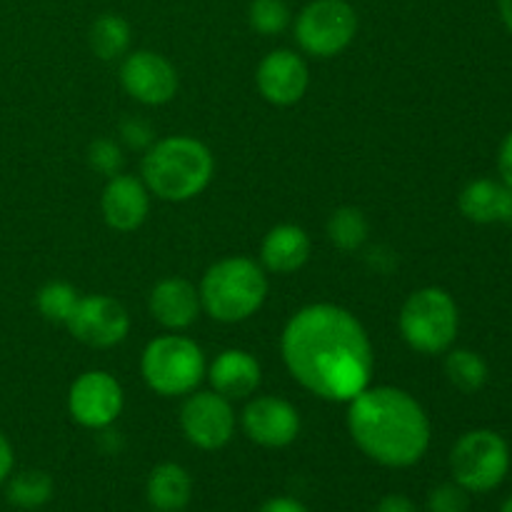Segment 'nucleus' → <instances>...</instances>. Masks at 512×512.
<instances>
[{
    "instance_id": "10",
    "label": "nucleus",
    "mask_w": 512,
    "mask_h": 512,
    "mask_svg": "<svg viewBox=\"0 0 512 512\" xmlns=\"http://www.w3.org/2000/svg\"><path fill=\"white\" fill-rule=\"evenodd\" d=\"M123 388L105 370L78 375L68 390V413L88 430H105L123 413Z\"/></svg>"
},
{
    "instance_id": "22",
    "label": "nucleus",
    "mask_w": 512,
    "mask_h": 512,
    "mask_svg": "<svg viewBox=\"0 0 512 512\" xmlns=\"http://www.w3.org/2000/svg\"><path fill=\"white\" fill-rule=\"evenodd\" d=\"M133 40L130 23L118 13H103L90 25V48L100 60L125 58Z\"/></svg>"
},
{
    "instance_id": "5",
    "label": "nucleus",
    "mask_w": 512,
    "mask_h": 512,
    "mask_svg": "<svg viewBox=\"0 0 512 512\" xmlns=\"http://www.w3.org/2000/svg\"><path fill=\"white\" fill-rule=\"evenodd\" d=\"M400 335L420 355H443L453 348L460 328V313L453 295L443 288H420L400 308Z\"/></svg>"
},
{
    "instance_id": "34",
    "label": "nucleus",
    "mask_w": 512,
    "mask_h": 512,
    "mask_svg": "<svg viewBox=\"0 0 512 512\" xmlns=\"http://www.w3.org/2000/svg\"><path fill=\"white\" fill-rule=\"evenodd\" d=\"M498 10H500V20H503V25L512 33V0H498Z\"/></svg>"
},
{
    "instance_id": "1",
    "label": "nucleus",
    "mask_w": 512,
    "mask_h": 512,
    "mask_svg": "<svg viewBox=\"0 0 512 512\" xmlns=\"http://www.w3.org/2000/svg\"><path fill=\"white\" fill-rule=\"evenodd\" d=\"M280 353L290 375L328 403H350L368 388L375 368L368 330L333 303L300 308L280 335Z\"/></svg>"
},
{
    "instance_id": "9",
    "label": "nucleus",
    "mask_w": 512,
    "mask_h": 512,
    "mask_svg": "<svg viewBox=\"0 0 512 512\" xmlns=\"http://www.w3.org/2000/svg\"><path fill=\"white\" fill-rule=\"evenodd\" d=\"M180 430L200 450H220L235 435V410L215 390H193L180 408Z\"/></svg>"
},
{
    "instance_id": "15",
    "label": "nucleus",
    "mask_w": 512,
    "mask_h": 512,
    "mask_svg": "<svg viewBox=\"0 0 512 512\" xmlns=\"http://www.w3.org/2000/svg\"><path fill=\"white\" fill-rule=\"evenodd\" d=\"M100 210L110 228L118 233H133L145 223L150 213V190L135 175L118 173L105 183L103 195H100Z\"/></svg>"
},
{
    "instance_id": "6",
    "label": "nucleus",
    "mask_w": 512,
    "mask_h": 512,
    "mask_svg": "<svg viewBox=\"0 0 512 512\" xmlns=\"http://www.w3.org/2000/svg\"><path fill=\"white\" fill-rule=\"evenodd\" d=\"M205 353L185 335H160L150 340L140 358L145 385L163 398H185L205 378Z\"/></svg>"
},
{
    "instance_id": "32",
    "label": "nucleus",
    "mask_w": 512,
    "mask_h": 512,
    "mask_svg": "<svg viewBox=\"0 0 512 512\" xmlns=\"http://www.w3.org/2000/svg\"><path fill=\"white\" fill-rule=\"evenodd\" d=\"M260 512H310L300 500L288 498V495H278V498L265 500Z\"/></svg>"
},
{
    "instance_id": "31",
    "label": "nucleus",
    "mask_w": 512,
    "mask_h": 512,
    "mask_svg": "<svg viewBox=\"0 0 512 512\" xmlns=\"http://www.w3.org/2000/svg\"><path fill=\"white\" fill-rule=\"evenodd\" d=\"M375 512H418V508H415V503L408 495L390 493L380 498V503L375 505Z\"/></svg>"
},
{
    "instance_id": "33",
    "label": "nucleus",
    "mask_w": 512,
    "mask_h": 512,
    "mask_svg": "<svg viewBox=\"0 0 512 512\" xmlns=\"http://www.w3.org/2000/svg\"><path fill=\"white\" fill-rule=\"evenodd\" d=\"M15 468V450L10 445V440L0 433V485H5V480L13 475Z\"/></svg>"
},
{
    "instance_id": "26",
    "label": "nucleus",
    "mask_w": 512,
    "mask_h": 512,
    "mask_svg": "<svg viewBox=\"0 0 512 512\" xmlns=\"http://www.w3.org/2000/svg\"><path fill=\"white\" fill-rule=\"evenodd\" d=\"M290 8L285 0H253L248 8V23L260 35H280L290 25Z\"/></svg>"
},
{
    "instance_id": "7",
    "label": "nucleus",
    "mask_w": 512,
    "mask_h": 512,
    "mask_svg": "<svg viewBox=\"0 0 512 512\" xmlns=\"http://www.w3.org/2000/svg\"><path fill=\"white\" fill-rule=\"evenodd\" d=\"M450 473L468 493H490L510 473V445L495 430H470L450 450Z\"/></svg>"
},
{
    "instance_id": "30",
    "label": "nucleus",
    "mask_w": 512,
    "mask_h": 512,
    "mask_svg": "<svg viewBox=\"0 0 512 512\" xmlns=\"http://www.w3.org/2000/svg\"><path fill=\"white\" fill-rule=\"evenodd\" d=\"M498 173H500V180H503V183L512 190V130L505 135L503 143H500Z\"/></svg>"
},
{
    "instance_id": "35",
    "label": "nucleus",
    "mask_w": 512,
    "mask_h": 512,
    "mask_svg": "<svg viewBox=\"0 0 512 512\" xmlns=\"http://www.w3.org/2000/svg\"><path fill=\"white\" fill-rule=\"evenodd\" d=\"M500 512H512V495H510L508 500H505V503H503V508H500Z\"/></svg>"
},
{
    "instance_id": "23",
    "label": "nucleus",
    "mask_w": 512,
    "mask_h": 512,
    "mask_svg": "<svg viewBox=\"0 0 512 512\" xmlns=\"http://www.w3.org/2000/svg\"><path fill=\"white\" fill-rule=\"evenodd\" d=\"M445 375L460 393H478L488 383V363L483 355L468 348H450L445 353Z\"/></svg>"
},
{
    "instance_id": "11",
    "label": "nucleus",
    "mask_w": 512,
    "mask_h": 512,
    "mask_svg": "<svg viewBox=\"0 0 512 512\" xmlns=\"http://www.w3.org/2000/svg\"><path fill=\"white\" fill-rule=\"evenodd\" d=\"M65 328L88 348H115L130 333V315L120 300L110 295H85L78 300Z\"/></svg>"
},
{
    "instance_id": "18",
    "label": "nucleus",
    "mask_w": 512,
    "mask_h": 512,
    "mask_svg": "<svg viewBox=\"0 0 512 512\" xmlns=\"http://www.w3.org/2000/svg\"><path fill=\"white\" fill-rule=\"evenodd\" d=\"M310 235L295 223H280L265 233L260 245V265L275 275H290L303 268L310 258Z\"/></svg>"
},
{
    "instance_id": "3",
    "label": "nucleus",
    "mask_w": 512,
    "mask_h": 512,
    "mask_svg": "<svg viewBox=\"0 0 512 512\" xmlns=\"http://www.w3.org/2000/svg\"><path fill=\"white\" fill-rule=\"evenodd\" d=\"M215 173V158L205 143L190 135L155 140L143 155L140 175L150 195L168 203H185L203 193Z\"/></svg>"
},
{
    "instance_id": "24",
    "label": "nucleus",
    "mask_w": 512,
    "mask_h": 512,
    "mask_svg": "<svg viewBox=\"0 0 512 512\" xmlns=\"http://www.w3.org/2000/svg\"><path fill=\"white\" fill-rule=\"evenodd\" d=\"M370 235V223L365 218V213L353 205H345L338 208L328 218V238L343 253H355L365 245Z\"/></svg>"
},
{
    "instance_id": "29",
    "label": "nucleus",
    "mask_w": 512,
    "mask_h": 512,
    "mask_svg": "<svg viewBox=\"0 0 512 512\" xmlns=\"http://www.w3.org/2000/svg\"><path fill=\"white\" fill-rule=\"evenodd\" d=\"M120 138L130 150H148L155 143L153 128L143 118H125L120 123Z\"/></svg>"
},
{
    "instance_id": "17",
    "label": "nucleus",
    "mask_w": 512,
    "mask_h": 512,
    "mask_svg": "<svg viewBox=\"0 0 512 512\" xmlns=\"http://www.w3.org/2000/svg\"><path fill=\"white\" fill-rule=\"evenodd\" d=\"M210 385L218 395L233 400H245L260 388L263 380V370H260L258 358L248 350L228 348L220 355H215L213 363L205 370Z\"/></svg>"
},
{
    "instance_id": "4",
    "label": "nucleus",
    "mask_w": 512,
    "mask_h": 512,
    "mask_svg": "<svg viewBox=\"0 0 512 512\" xmlns=\"http://www.w3.org/2000/svg\"><path fill=\"white\" fill-rule=\"evenodd\" d=\"M203 313L218 323H243L263 308L268 298V275L263 265L245 255L223 258L205 270L198 285Z\"/></svg>"
},
{
    "instance_id": "25",
    "label": "nucleus",
    "mask_w": 512,
    "mask_h": 512,
    "mask_svg": "<svg viewBox=\"0 0 512 512\" xmlns=\"http://www.w3.org/2000/svg\"><path fill=\"white\" fill-rule=\"evenodd\" d=\"M80 295L78 290L70 283H63V280H50L35 295V308L43 315L48 323H60L65 325L68 318L73 315L75 305H78Z\"/></svg>"
},
{
    "instance_id": "16",
    "label": "nucleus",
    "mask_w": 512,
    "mask_h": 512,
    "mask_svg": "<svg viewBox=\"0 0 512 512\" xmlns=\"http://www.w3.org/2000/svg\"><path fill=\"white\" fill-rule=\"evenodd\" d=\"M148 310L165 330H188L203 313L200 293L190 280L163 278L150 290Z\"/></svg>"
},
{
    "instance_id": "13",
    "label": "nucleus",
    "mask_w": 512,
    "mask_h": 512,
    "mask_svg": "<svg viewBox=\"0 0 512 512\" xmlns=\"http://www.w3.org/2000/svg\"><path fill=\"white\" fill-rule=\"evenodd\" d=\"M245 435L260 448H288L300 435V413L293 403L278 395H258L240 415Z\"/></svg>"
},
{
    "instance_id": "8",
    "label": "nucleus",
    "mask_w": 512,
    "mask_h": 512,
    "mask_svg": "<svg viewBox=\"0 0 512 512\" xmlns=\"http://www.w3.org/2000/svg\"><path fill=\"white\" fill-rule=\"evenodd\" d=\"M358 35V13L348 0H310L295 18V40L313 58H335Z\"/></svg>"
},
{
    "instance_id": "2",
    "label": "nucleus",
    "mask_w": 512,
    "mask_h": 512,
    "mask_svg": "<svg viewBox=\"0 0 512 512\" xmlns=\"http://www.w3.org/2000/svg\"><path fill=\"white\" fill-rule=\"evenodd\" d=\"M353 443L385 468H410L430 448V418L415 395L393 385H368L348 403Z\"/></svg>"
},
{
    "instance_id": "20",
    "label": "nucleus",
    "mask_w": 512,
    "mask_h": 512,
    "mask_svg": "<svg viewBox=\"0 0 512 512\" xmlns=\"http://www.w3.org/2000/svg\"><path fill=\"white\" fill-rule=\"evenodd\" d=\"M145 498L155 512H180L193 498V478L178 463H160L150 470Z\"/></svg>"
},
{
    "instance_id": "21",
    "label": "nucleus",
    "mask_w": 512,
    "mask_h": 512,
    "mask_svg": "<svg viewBox=\"0 0 512 512\" xmlns=\"http://www.w3.org/2000/svg\"><path fill=\"white\" fill-rule=\"evenodd\" d=\"M55 483L43 470H20L5 480V498L18 510H40L53 500Z\"/></svg>"
},
{
    "instance_id": "27",
    "label": "nucleus",
    "mask_w": 512,
    "mask_h": 512,
    "mask_svg": "<svg viewBox=\"0 0 512 512\" xmlns=\"http://www.w3.org/2000/svg\"><path fill=\"white\" fill-rule=\"evenodd\" d=\"M88 163L95 173L105 175V178H113V175L123 173V148L113 138L93 140L88 148Z\"/></svg>"
},
{
    "instance_id": "12",
    "label": "nucleus",
    "mask_w": 512,
    "mask_h": 512,
    "mask_svg": "<svg viewBox=\"0 0 512 512\" xmlns=\"http://www.w3.org/2000/svg\"><path fill=\"white\" fill-rule=\"evenodd\" d=\"M120 85L143 105H165L178 93V73L165 55L155 50H135L120 65Z\"/></svg>"
},
{
    "instance_id": "28",
    "label": "nucleus",
    "mask_w": 512,
    "mask_h": 512,
    "mask_svg": "<svg viewBox=\"0 0 512 512\" xmlns=\"http://www.w3.org/2000/svg\"><path fill=\"white\" fill-rule=\"evenodd\" d=\"M468 490L460 488L458 483H440L428 493L425 508L428 512H468Z\"/></svg>"
},
{
    "instance_id": "19",
    "label": "nucleus",
    "mask_w": 512,
    "mask_h": 512,
    "mask_svg": "<svg viewBox=\"0 0 512 512\" xmlns=\"http://www.w3.org/2000/svg\"><path fill=\"white\" fill-rule=\"evenodd\" d=\"M458 208L470 223H508V215L512 210V190L503 183V180H470V183L460 190Z\"/></svg>"
},
{
    "instance_id": "36",
    "label": "nucleus",
    "mask_w": 512,
    "mask_h": 512,
    "mask_svg": "<svg viewBox=\"0 0 512 512\" xmlns=\"http://www.w3.org/2000/svg\"><path fill=\"white\" fill-rule=\"evenodd\" d=\"M508 225H512V210H510V215H508Z\"/></svg>"
},
{
    "instance_id": "14",
    "label": "nucleus",
    "mask_w": 512,
    "mask_h": 512,
    "mask_svg": "<svg viewBox=\"0 0 512 512\" xmlns=\"http://www.w3.org/2000/svg\"><path fill=\"white\" fill-rule=\"evenodd\" d=\"M255 85L268 103L288 108L303 100L310 85L308 63L295 50L278 48L265 55L255 73Z\"/></svg>"
}]
</instances>
